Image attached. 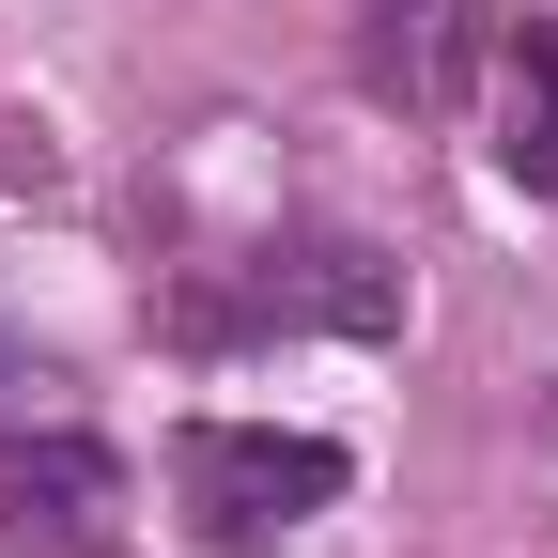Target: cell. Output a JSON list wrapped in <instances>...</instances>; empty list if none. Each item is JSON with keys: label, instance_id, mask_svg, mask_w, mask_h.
<instances>
[{"label": "cell", "instance_id": "cell-4", "mask_svg": "<svg viewBox=\"0 0 558 558\" xmlns=\"http://www.w3.org/2000/svg\"><path fill=\"white\" fill-rule=\"evenodd\" d=\"M202 326H341V341H388L403 326V264H373V248H264Z\"/></svg>", "mask_w": 558, "mask_h": 558}, {"label": "cell", "instance_id": "cell-3", "mask_svg": "<svg viewBox=\"0 0 558 558\" xmlns=\"http://www.w3.org/2000/svg\"><path fill=\"white\" fill-rule=\"evenodd\" d=\"M109 512H124V465L78 435V418H32V435H16V418H0V527H16L32 558H78V543H109Z\"/></svg>", "mask_w": 558, "mask_h": 558}, {"label": "cell", "instance_id": "cell-5", "mask_svg": "<svg viewBox=\"0 0 558 558\" xmlns=\"http://www.w3.org/2000/svg\"><path fill=\"white\" fill-rule=\"evenodd\" d=\"M497 171L527 202H558V16H527L497 47Z\"/></svg>", "mask_w": 558, "mask_h": 558}, {"label": "cell", "instance_id": "cell-1", "mask_svg": "<svg viewBox=\"0 0 558 558\" xmlns=\"http://www.w3.org/2000/svg\"><path fill=\"white\" fill-rule=\"evenodd\" d=\"M341 435H279V418H186L171 435V497L202 543H295L311 512H341Z\"/></svg>", "mask_w": 558, "mask_h": 558}, {"label": "cell", "instance_id": "cell-2", "mask_svg": "<svg viewBox=\"0 0 558 558\" xmlns=\"http://www.w3.org/2000/svg\"><path fill=\"white\" fill-rule=\"evenodd\" d=\"M481 62H497V0H373L357 16V78L403 124H450L481 94Z\"/></svg>", "mask_w": 558, "mask_h": 558}]
</instances>
